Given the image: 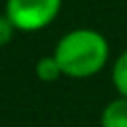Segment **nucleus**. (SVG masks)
<instances>
[{"instance_id": "nucleus-5", "label": "nucleus", "mask_w": 127, "mask_h": 127, "mask_svg": "<svg viewBox=\"0 0 127 127\" xmlns=\"http://www.w3.org/2000/svg\"><path fill=\"white\" fill-rule=\"evenodd\" d=\"M111 83L117 95L127 97V50H123L111 65Z\"/></svg>"}, {"instance_id": "nucleus-1", "label": "nucleus", "mask_w": 127, "mask_h": 127, "mask_svg": "<svg viewBox=\"0 0 127 127\" xmlns=\"http://www.w3.org/2000/svg\"><path fill=\"white\" fill-rule=\"evenodd\" d=\"M111 56L107 38L93 28H73L65 32L56 48L54 58L58 60L64 77L89 79L103 71Z\"/></svg>"}, {"instance_id": "nucleus-6", "label": "nucleus", "mask_w": 127, "mask_h": 127, "mask_svg": "<svg viewBox=\"0 0 127 127\" xmlns=\"http://www.w3.org/2000/svg\"><path fill=\"white\" fill-rule=\"evenodd\" d=\"M14 36H16V28H14V24L8 20V16L2 12V14H0V48L8 46V44L14 40Z\"/></svg>"}, {"instance_id": "nucleus-4", "label": "nucleus", "mask_w": 127, "mask_h": 127, "mask_svg": "<svg viewBox=\"0 0 127 127\" xmlns=\"http://www.w3.org/2000/svg\"><path fill=\"white\" fill-rule=\"evenodd\" d=\"M34 73H36V77L40 79V81H56V79H60V77H64V73H62V67H60V64H58V60L54 58V54H50V56H42L36 64H34Z\"/></svg>"}, {"instance_id": "nucleus-3", "label": "nucleus", "mask_w": 127, "mask_h": 127, "mask_svg": "<svg viewBox=\"0 0 127 127\" xmlns=\"http://www.w3.org/2000/svg\"><path fill=\"white\" fill-rule=\"evenodd\" d=\"M101 127H127V97H113L105 103L99 115Z\"/></svg>"}, {"instance_id": "nucleus-2", "label": "nucleus", "mask_w": 127, "mask_h": 127, "mask_svg": "<svg viewBox=\"0 0 127 127\" xmlns=\"http://www.w3.org/2000/svg\"><path fill=\"white\" fill-rule=\"evenodd\" d=\"M62 6L64 0H6L4 14L14 24L16 32L34 34L52 26Z\"/></svg>"}]
</instances>
